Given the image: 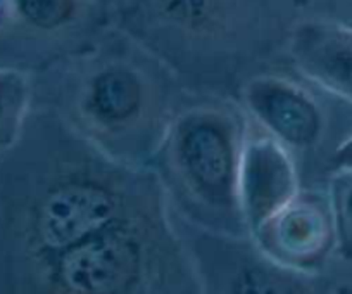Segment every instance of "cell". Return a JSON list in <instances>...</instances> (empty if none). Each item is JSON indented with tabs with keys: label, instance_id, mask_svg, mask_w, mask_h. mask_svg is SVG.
Masks as SVG:
<instances>
[{
	"label": "cell",
	"instance_id": "obj_1",
	"mask_svg": "<svg viewBox=\"0 0 352 294\" xmlns=\"http://www.w3.org/2000/svg\"><path fill=\"white\" fill-rule=\"evenodd\" d=\"M151 266L144 231L124 216L56 256L43 275L60 294H140Z\"/></svg>",
	"mask_w": 352,
	"mask_h": 294
},
{
	"label": "cell",
	"instance_id": "obj_2",
	"mask_svg": "<svg viewBox=\"0 0 352 294\" xmlns=\"http://www.w3.org/2000/svg\"><path fill=\"white\" fill-rule=\"evenodd\" d=\"M235 132L216 114H190L173 132V161L185 187L209 208L232 211L239 204V163ZM243 222V220H242Z\"/></svg>",
	"mask_w": 352,
	"mask_h": 294
},
{
	"label": "cell",
	"instance_id": "obj_3",
	"mask_svg": "<svg viewBox=\"0 0 352 294\" xmlns=\"http://www.w3.org/2000/svg\"><path fill=\"white\" fill-rule=\"evenodd\" d=\"M239 204L243 225L256 235L299 196L296 165L270 135L247 137L240 149Z\"/></svg>",
	"mask_w": 352,
	"mask_h": 294
},
{
	"label": "cell",
	"instance_id": "obj_4",
	"mask_svg": "<svg viewBox=\"0 0 352 294\" xmlns=\"http://www.w3.org/2000/svg\"><path fill=\"white\" fill-rule=\"evenodd\" d=\"M254 238L266 258L304 273H314L337 249L330 202L311 196H297Z\"/></svg>",
	"mask_w": 352,
	"mask_h": 294
},
{
	"label": "cell",
	"instance_id": "obj_5",
	"mask_svg": "<svg viewBox=\"0 0 352 294\" xmlns=\"http://www.w3.org/2000/svg\"><path fill=\"white\" fill-rule=\"evenodd\" d=\"M247 103L273 138L296 149L313 147L323 134V114L309 96L280 82H256Z\"/></svg>",
	"mask_w": 352,
	"mask_h": 294
},
{
	"label": "cell",
	"instance_id": "obj_6",
	"mask_svg": "<svg viewBox=\"0 0 352 294\" xmlns=\"http://www.w3.org/2000/svg\"><path fill=\"white\" fill-rule=\"evenodd\" d=\"M296 54L314 80L352 103V28L327 23L304 26Z\"/></svg>",
	"mask_w": 352,
	"mask_h": 294
},
{
	"label": "cell",
	"instance_id": "obj_7",
	"mask_svg": "<svg viewBox=\"0 0 352 294\" xmlns=\"http://www.w3.org/2000/svg\"><path fill=\"white\" fill-rule=\"evenodd\" d=\"M142 103L140 83L128 71L111 70L94 80L88 111L96 121L109 127L126 123Z\"/></svg>",
	"mask_w": 352,
	"mask_h": 294
},
{
	"label": "cell",
	"instance_id": "obj_8",
	"mask_svg": "<svg viewBox=\"0 0 352 294\" xmlns=\"http://www.w3.org/2000/svg\"><path fill=\"white\" fill-rule=\"evenodd\" d=\"M313 273L297 272L264 256L263 263L242 266L230 282V294H320Z\"/></svg>",
	"mask_w": 352,
	"mask_h": 294
},
{
	"label": "cell",
	"instance_id": "obj_9",
	"mask_svg": "<svg viewBox=\"0 0 352 294\" xmlns=\"http://www.w3.org/2000/svg\"><path fill=\"white\" fill-rule=\"evenodd\" d=\"M28 99V87L18 71L0 67V149L18 135Z\"/></svg>",
	"mask_w": 352,
	"mask_h": 294
},
{
	"label": "cell",
	"instance_id": "obj_10",
	"mask_svg": "<svg viewBox=\"0 0 352 294\" xmlns=\"http://www.w3.org/2000/svg\"><path fill=\"white\" fill-rule=\"evenodd\" d=\"M328 202L333 216L337 251L352 262V170L335 171Z\"/></svg>",
	"mask_w": 352,
	"mask_h": 294
},
{
	"label": "cell",
	"instance_id": "obj_11",
	"mask_svg": "<svg viewBox=\"0 0 352 294\" xmlns=\"http://www.w3.org/2000/svg\"><path fill=\"white\" fill-rule=\"evenodd\" d=\"M19 18L28 25L52 30L63 25L74 11V0H12Z\"/></svg>",
	"mask_w": 352,
	"mask_h": 294
},
{
	"label": "cell",
	"instance_id": "obj_12",
	"mask_svg": "<svg viewBox=\"0 0 352 294\" xmlns=\"http://www.w3.org/2000/svg\"><path fill=\"white\" fill-rule=\"evenodd\" d=\"M331 167L335 171L352 170V134L335 149L331 156Z\"/></svg>",
	"mask_w": 352,
	"mask_h": 294
},
{
	"label": "cell",
	"instance_id": "obj_13",
	"mask_svg": "<svg viewBox=\"0 0 352 294\" xmlns=\"http://www.w3.org/2000/svg\"><path fill=\"white\" fill-rule=\"evenodd\" d=\"M351 294H352V293H351Z\"/></svg>",
	"mask_w": 352,
	"mask_h": 294
}]
</instances>
